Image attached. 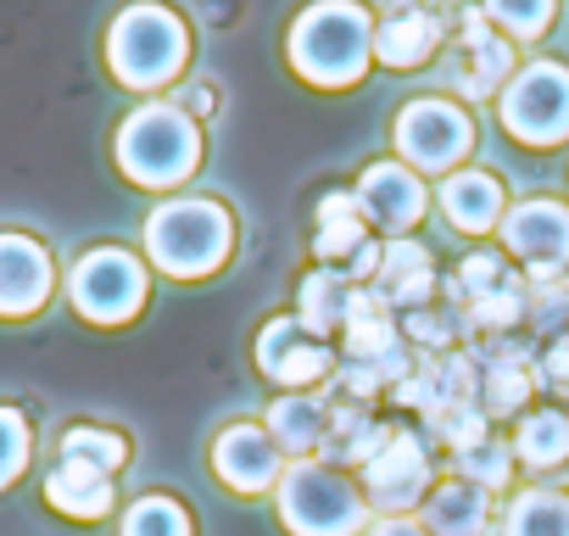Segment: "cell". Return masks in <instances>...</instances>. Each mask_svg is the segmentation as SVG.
<instances>
[{
    "label": "cell",
    "instance_id": "6da1fadb",
    "mask_svg": "<svg viewBox=\"0 0 569 536\" xmlns=\"http://www.w3.org/2000/svg\"><path fill=\"white\" fill-rule=\"evenodd\" d=\"M375 62V23L358 0H319L291 23V68L319 90H347Z\"/></svg>",
    "mask_w": 569,
    "mask_h": 536
},
{
    "label": "cell",
    "instance_id": "7a4b0ae2",
    "mask_svg": "<svg viewBox=\"0 0 569 536\" xmlns=\"http://www.w3.org/2000/svg\"><path fill=\"white\" fill-rule=\"evenodd\" d=\"M118 162L134 185L146 190H168L184 185L201 162V129L190 112H179L173 101H146L123 118L118 129Z\"/></svg>",
    "mask_w": 569,
    "mask_h": 536
},
{
    "label": "cell",
    "instance_id": "3957f363",
    "mask_svg": "<svg viewBox=\"0 0 569 536\" xmlns=\"http://www.w3.org/2000/svg\"><path fill=\"white\" fill-rule=\"evenodd\" d=\"M229 246H234V224L218 201L184 196V201H162L146 218V251L173 280H201L212 268H223Z\"/></svg>",
    "mask_w": 569,
    "mask_h": 536
},
{
    "label": "cell",
    "instance_id": "277c9868",
    "mask_svg": "<svg viewBox=\"0 0 569 536\" xmlns=\"http://www.w3.org/2000/svg\"><path fill=\"white\" fill-rule=\"evenodd\" d=\"M279 519L291 536H358L369 525V497L347 469L319 464H291L279 475Z\"/></svg>",
    "mask_w": 569,
    "mask_h": 536
},
{
    "label": "cell",
    "instance_id": "5b68a950",
    "mask_svg": "<svg viewBox=\"0 0 569 536\" xmlns=\"http://www.w3.org/2000/svg\"><path fill=\"white\" fill-rule=\"evenodd\" d=\"M190 57L184 23L157 7V0H140V7L118 12V23L107 29V68L129 85V90H157L168 79H179Z\"/></svg>",
    "mask_w": 569,
    "mask_h": 536
},
{
    "label": "cell",
    "instance_id": "8992f818",
    "mask_svg": "<svg viewBox=\"0 0 569 536\" xmlns=\"http://www.w3.org/2000/svg\"><path fill=\"white\" fill-rule=\"evenodd\" d=\"M502 129L519 146H558L569 140V68L563 62H530L502 85Z\"/></svg>",
    "mask_w": 569,
    "mask_h": 536
},
{
    "label": "cell",
    "instance_id": "52a82bcc",
    "mask_svg": "<svg viewBox=\"0 0 569 536\" xmlns=\"http://www.w3.org/2000/svg\"><path fill=\"white\" fill-rule=\"evenodd\" d=\"M68 297L90 325H129L146 302V262L123 246H96L73 262Z\"/></svg>",
    "mask_w": 569,
    "mask_h": 536
},
{
    "label": "cell",
    "instance_id": "ba28073f",
    "mask_svg": "<svg viewBox=\"0 0 569 536\" xmlns=\"http://www.w3.org/2000/svg\"><path fill=\"white\" fill-rule=\"evenodd\" d=\"M475 146V123L463 107L441 101V96H425V101H408L402 118H397V151L425 168V173H447L469 157Z\"/></svg>",
    "mask_w": 569,
    "mask_h": 536
},
{
    "label": "cell",
    "instance_id": "9c48e42d",
    "mask_svg": "<svg viewBox=\"0 0 569 536\" xmlns=\"http://www.w3.org/2000/svg\"><path fill=\"white\" fill-rule=\"evenodd\" d=\"M502 246L525 262V280H563L569 268V207L563 201H519L502 212Z\"/></svg>",
    "mask_w": 569,
    "mask_h": 536
},
{
    "label": "cell",
    "instance_id": "30bf717a",
    "mask_svg": "<svg viewBox=\"0 0 569 536\" xmlns=\"http://www.w3.org/2000/svg\"><path fill=\"white\" fill-rule=\"evenodd\" d=\"M508 79H513V51H508V40H497V34L480 23V12L463 7V12H458V29H452V40H447V85H452L463 101H486V96H497Z\"/></svg>",
    "mask_w": 569,
    "mask_h": 536
},
{
    "label": "cell",
    "instance_id": "8fae6325",
    "mask_svg": "<svg viewBox=\"0 0 569 536\" xmlns=\"http://www.w3.org/2000/svg\"><path fill=\"white\" fill-rule=\"evenodd\" d=\"M425 486H430V458H425V441L408 436V430H391L386 447L363 464V497L386 519L419 508L425 503Z\"/></svg>",
    "mask_w": 569,
    "mask_h": 536
},
{
    "label": "cell",
    "instance_id": "7c38bea8",
    "mask_svg": "<svg viewBox=\"0 0 569 536\" xmlns=\"http://www.w3.org/2000/svg\"><path fill=\"white\" fill-rule=\"evenodd\" d=\"M257 369L284 391H308L313 380L330 375V347L319 336H308L297 319H273L257 336Z\"/></svg>",
    "mask_w": 569,
    "mask_h": 536
},
{
    "label": "cell",
    "instance_id": "4fadbf2b",
    "mask_svg": "<svg viewBox=\"0 0 569 536\" xmlns=\"http://www.w3.org/2000/svg\"><path fill=\"white\" fill-rule=\"evenodd\" d=\"M425 201L430 196H425L419 173L402 168V162H369L363 179H358V212H363V224L391 229V240H402L425 218Z\"/></svg>",
    "mask_w": 569,
    "mask_h": 536
},
{
    "label": "cell",
    "instance_id": "5bb4252c",
    "mask_svg": "<svg viewBox=\"0 0 569 536\" xmlns=\"http://www.w3.org/2000/svg\"><path fill=\"white\" fill-rule=\"evenodd\" d=\"M57 275L34 235H0V319H29L46 308Z\"/></svg>",
    "mask_w": 569,
    "mask_h": 536
},
{
    "label": "cell",
    "instance_id": "9a60e30c",
    "mask_svg": "<svg viewBox=\"0 0 569 536\" xmlns=\"http://www.w3.org/2000/svg\"><path fill=\"white\" fill-rule=\"evenodd\" d=\"M212 469H218L223 486H234V492L251 497V492L279 486L284 453H279V441H273L268 430H257V425H229V430L212 441Z\"/></svg>",
    "mask_w": 569,
    "mask_h": 536
},
{
    "label": "cell",
    "instance_id": "2e32d148",
    "mask_svg": "<svg viewBox=\"0 0 569 536\" xmlns=\"http://www.w3.org/2000/svg\"><path fill=\"white\" fill-rule=\"evenodd\" d=\"M441 40H447L441 12H430L425 0H391L375 29V57L386 68H419L441 51Z\"/></svg>",
    "mask_w": 569,
    "mask_h": 536
},
{
    "label": "cell",
    "instance_id": "e0dca14e",
    "mask_svg": "<svg viewBox=\"0 0 569 536\" xmlns=\"http://www.w3.org/2000/svg\"><path fill=\"white\" fill-rule=\"evenodd\" d=\"M369 291H375L386 308H408V314L425 308V302L436 297V262H430V251H425L413 235L380 246V268H375Z\"/></svg>",
    "mask_w": 569,
    "mask_h": 536
},
{
    "label": "cell",
    "instance_id": "ac0fdd59",
    "mask_svg": "<svg viewBox=\"0 0 569 536\" xmlns=\"http://www.w3.org/2000/svg\"><path fill=\"white\" fill-rule=\"evenodd\" d=\"M475 358V375H480V414H525V397H530V369H525V353L508 341V336H491V347L469 353Z\"/></svg>",
    "mask_w": 569,
    "mask_h": 536
},
{
    "label": "cell",
    "instance_id": "d6986e66",
    "mask_svg": "<svg viewBox=\"0 0 569 536\" xmlns=\"http://www.w3.org/2000/svg\"><path fill=\"white\" fill-rule=\"evenodd\" d=\"M419 525L430 536H486V525H491V492H480L469 480H441L436 492H425Z\"/></svg>",
    "mask_w": 569,
    "mask_h": 536
},
{
    "label": "cell",
    "instance_id": "ffe728a7",
    "mask_svg": "<svg viewBox=\"0 0 569 536\" xmlns=\"http://www.w3.org/2000/svg\"><path fill=\"white\" fill-rule=\"evenodd\" d=\"M441 212L452 218V229L486 235L502 224V185L486 168H458L441 179Z\"/></svg>",
    "mask_w": 569,
    "mask_h": 536
},
{
    "label": "cell",
    "instance_id": "44dd1931",
    "mask_svg": "<svg viewBox=\"0 0 569 536\" xmlns=\"http://www.w3.org/2000/svg\"><path fill=\"white\" fill-rule=\"evenodd\" d=\"M352 308H358V286L341 275V268H313L297 291V325L308 336H330V330H347L352 325Z\"/></svg>",
    "mask_w": 569,
    "mask_h": 536
},
{
    "label": "cell",
    "instance_id": "7402d4cb",
    "mask_svg": "<svg viewBox=\"0 0 569 536\" xmlns=\"http://www.w3.org/2000/svg\"><path fill=\"white\" fill-rule=\"evenodd\" d=\"M262 430L279 441V453H319V447H325V430H330V403H325V391H319V397H313V391H284V397H273Z\"/></svg>",
    "mask_w": 569,
    "mask_h": 536
},
{
    "label": "cell",
    "instance_id": "603a6c76",
    "mask_svg": "<svg viewBox=\"0 0 569 536\" xmlns=\"http://www.w3.org/2000/svg\"><path fill=\"white\" fill-rule=\"evenodd\" d=\"M46 503H51L57 514H68V519H101V514H112V475L62 458V464L46 475Z\"/></svg>",
    "mask_w": 569,
    "mask_h": 536
},
{
    "label": "cell",
    "instance_id": "cb8c5ba5",
    "mask_svg": "<svg viewBox=\"0 0 569 536\" xmlns=\"http://www.w3.org/2000/svg\"><path fill=\"white\" fill-rule=\"evenodd\" d=\"M386 436H391V430H386L369 408H330V430H325V447H319V453H325L330 469H352V464L363 469V464L386 447Z\"/></svg>",
    "mask_w": 569,
    "mask_h": 536
},
{
    "label": "cell",
    "instance_id": "d4e9b609",
    "mask_svg": "<svg viewBox=\"0 0 569 536\" xmlns=\"http://www.w3.org/2000/svg\"><path fill=\"white\" fill-rule=\"evenodd\" d=\"M369 235H363V212H358V196H347V190H330L325 201H319V229H313V257L325 262V268H341L358 246H363Z\"/></svg>",
    "mask_w": 569,
    "mask_h": 536
},
{
    "label": "cell",
    "instance_id": "484cf974",
    "mask_svg": "<svg viewBox=\"0 0 569 536\" xmlns=\"http://www.w3.org/2000/svg\"><path fill=\"white\" fill-rule=\"evenodd\" d=\"M497 536H569V497L552 486H525L502 508Z\"/></svg>",
    "mask_w": 569,
    "mask_h": 536
},
{
    "label": "cell",
    "instance_id": "4316f807",
    "mask_svg": "<svg viewBox=\"0 0 569 536\" xmlns=\"http://www.w3.org/2000/svg\"><path fill=\"white\" fill-rule=\"evenodd\" d=\"M513 458H525L530 469L569 464V414H558V408L519 414V430H513Z\"/></svg>",
    "mask_w": 569,
    "mask_h": 536
},
{
    "label": "cell",
    "instance_id": "83f0119b",
    "mask_svg": "<svg viewBox=\"0 0 569 536\" xmlns=\"http://www.w3.org/2000/svg\"><path fill=\"white\" fill-rule=\"evenodd\" d=\"M458 314H463V330H475V336H508L513 325H525V286L513 280L502 291H486V297L463 302Z\"/></svg>",
    "mask_w": 569,
    "mask_h": 536
},
{
    "label": "cell",
    "instance_id": "f1b7e54d",
    "mask_svg": "<svg viewBox=\"0 0 569 536\" xmlns=\"http://www.w3.org/2000/svg\"><path fill=\"white\" fill-rule=\"evenodd\" d=\"M458 480L480 486V492H497L513 480V441H497V436H480L475 447L458 453Z\"/></svg>",
    "mask_w": 569,
    "mask_h": 536
},
{
    "label": "cell",
    "instance_id": "f546056e",
    "mask_svg": "<svg viewBox=\"0 0 569 536\" xmlns=\"http://www.w3.org/2000/svg\"><path fill=\"white\" fill-rule=\"evenodd\" d=\"M62 458L90 464V469H101V475H118L123 458H129V441L112 436V430H96V425H73V430L62 436Z\"/></svg>",
    "mask_w": 569,
    "mask_h": 536
},
{
    "label": "cell",
    "instance_id": "4dcf8cb0",
    "mask_svg": "<svg viewBox=\"0 0 569 536\" xmlns=\"http://www.w3.org/2000/svg\"><path fill=\"white\" fill-rule=\"evenodd\" d=\"M513 280H519V275H513L502 257L475 251V257L458 262V280L447 286V297H458V308H463V302H475V297H486V291H502V286H513Z\"/></svg>",
    "mask_w": 569,
    "mask_h": 536
},
{
    "label": "cell",
    "instance_id": "1f68e13d",
    "mask_svg": "<svg viewBox=\"0 0 569 536\" xmlns=\"http://www.w3.org/2000/svg\"><path fill=\"white\" fill-rule=\"evenodd\" d=\"M118 536H190V514L173 497H140L123 514V530Z\"/></svg>",
    "mask_w": 569,
    "mask_h": 536
},
{
    "label": "cell",
    "instance_id": "d6a6232c",
    "mask_svg": "<svg viewBox=\"0 0 569 536\" xmlns=\"http://www.w3.org/2000/svg\"><path fill=\"white\" fill-rule=\"evenodd\" d=\"M463 330V314L458 308H413L408 314V325H402V341L408 347H419V353H447L452 347V336Z\"/></svg>",
    "mask_w": 569,
    "mask_h": 536
},
{
    "label": "cell",
    "instance_id": "836d02e7",
    "mask_svg": "<svg viewBox=\"0 0 569 536\" xmlns=\"http://www.w3.org/2000/svg\"><path fill=\"white\" fill-rule=\"evenodd\" d=\"M425 425H430V436L436 441H447V447H475L480 436H486V414H480V403H441V408H430L425 414Z\"/></svg>",
    "mask_w": 569,
    "mask_h": 536
},
{
    "label": "cell",
    "instance_id": "e575fe53",
    "mask_svg": "<svg viewBox=\"0 0 569 536\" xmlns=\"http://www.w3.org/2000/svg\"><path fill=\"white\" fill-rule=\"evenodd\" d=\"M486 12L508 40H541L552 23V0H486Z\"/></svg>",
    "mask_w": 569,
    "mask_h": 536
},
{
    "label": "cell",
    "instance_id": "d590c367",
    "mask_svg": "<svg viewBox=\"0 0 569 536\" xmlns=\"http://www.w3.org/2000/svg\"><path fill=\"white\" fill-rule=\"evenodd\" d=\"M525 325L563 336V325H569V286L563 280H525Z\"/></svg>",
    "mask_w": 569,
    "mask_h": 536
},
{
    "label": "cell",
    "instance_id": "8d00e7d4",
    "mask_svg": "<svg viewBox=\"0 0 569 536\" xmlns=\"http://www.w3.org/2000/svg\"><path fill=\"white\" fill-rule=\"evenodd\" d=\"M29 453H34L29 419H23L18 408H0V486H12V480L29 469Z\"/></svg>",
    "mask_w": 569,
    "mask_h": 536
},
{
    "label": "cell",
    "instance_id": "74e56055",
    "mask_svg": "<svg viewBox=\"0 0 569 536\" xmlns=\"http://www.w3.org/2000/svg\"><path fill=\"white\" fill-rule=\"evenodd\" d=\"M541 380L558 386V391H569V336H552V347L541 358Z\"/></svg>",
    "mask_w": 569,
    "mask_h": 536
},
{
    "label": "cell",
    "instance_id": "f35d334b",
    "mask_svg": "<svg viewBox=\"0 0 569 536\" xmlns=\"http://www.w3.org/2000/svg\"><path fill=\"white\" fill-rule=\"evenodd\" d=\"M179 112H190V118H207L212 107H218V96H212V85H184V96L173 101Z\"/></svg>",
    "mask_w": 569,
    "mask_h": 536
},
{
    "label": "cell",
    "instance_id": "ab89813d",
    "mask_svg": "<svg viewBox=\"0 0 569 536\" xmlns=\"http://www.w3.org/2000/svg\"><path fill=\"white\" fill-rule=\"evenodd\" d=\"M375 536H430V530H425V525H413V519H402V514H397V519H380V525H375Z\"/></svg>",
    "mask_w": 569,
    "mask_h": 536
}]
</instances>
